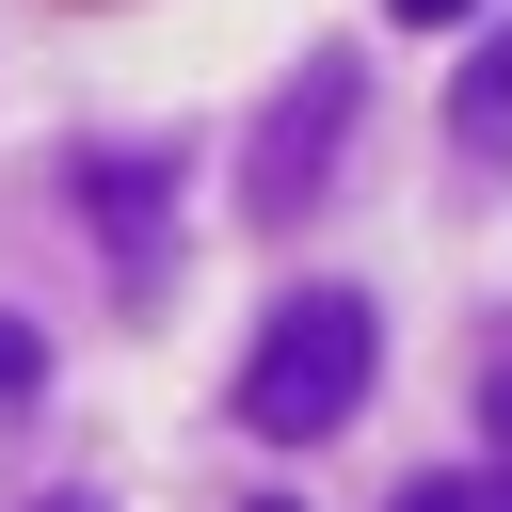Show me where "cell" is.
I'll list each match as a JSON object with an SVG mask.
<instances>
[{"instance_id":"cell-10","label":"cell","mask_w":512,"mask_h":512,"mask_svg":"<svg viewBox=\"0 0 512 512\" xmlns=\"http://www.w3.org/2000/svg\"><path fill=\"white\" fill-rule=\"evenodd\" d=\"M272 512H288V496H272Z\"/></svg>"},{"instance_id":"cell-2","label":"cell","mask_w":512,"mask_h":512,"mask_svg":"<svg viewBox=\"0 0 512 512\" xmlns=\"http://www.w3.org/2000/svg\"><path fill=\"white\" fill-rule=\"evenodd\" d=\"M352 112H368V64H352V48H320V64H304V80H288V96L256 112V160H240V208H256V224H288V208H304V192L336 176Z\"/></svg>"},{"instance_id":"cell-1","label":"cell","mask_w":512,"mask_h":512,"mask_svg":"<svg viewBox=\"0 0 512 512\" xmlns=\"http://www.w3.org/2000/svg\"><path fill=\"white\" fill-rule=\"evenodd\" d=\"M368 368H384L368 288H288V304L256 320V352H240V400H224V416H240L256 448H320V432H352Z\"/></svg>"},{"instance_id":"cell-8","label":"cell","mask_w":512,"mask_h":512,"mask_svg":"<svg viewBox=\"0 0 512 512\" xmlns=\"http://www.w3.org/2000/svg\"><path fill=\"white\" fill-rule=\"evenodd\" d=\"M384 16H400V32H448V16H464V0H384Z\"/></svg>"},{"instance_id":"cell-5","label":"cell","mask_w":512,"mask_h":512,"mask_svg":"<svg viewBox=\"0 0 512 512\" xmlns=\"http://www.w3.org/2000/svg\"><path fill=\"white\" fill-rule=\"evenodd\" d=\"M384 512H512V448H496V464H432V480H400Z\"/></svg>"},{"instance_id":"cell-4","label":"cell","mask_w":512,"mask_h":512,"mask_svg":"<svg viewBox=\"0 0 512 512\" xmlns=\"http://www.w3.org/2000/svg\"><path fill=\"white\" fill-rule=\"evenodd\" d=\"M448 144H464V160H512V16L464 48V80H448Z\"/></svg>"},{"instance_id":"cell-9","label":"cell","mask_w":512,"mask_h":512,"mask_svg":"<svg viewBox=\"0 0 512 512\" xmlns=\"http://www.w3.org/2000/svg\"><path fill=\"white\" fill-rule=\"evenodd\" d=\"M32 512H112V496H32Z\"/></svg>"},{"instance_id":"cell-3","label":"cell","mask_w":512,"mask_h":512,"mask_svg":"<svg viewBox=\"0 0 512 512\" xmlns=\"http://www.w3.org/2000/svg\"><path fill=\"white\" fill-rule=\"evenodd\" d=\"M80 208H96L112 272L144 288V272H160V240H176V160H144V144H96V160H80Z\"/></svg>"},{"instance_id":"cell-7","label":"cell","mask_w":512,"mask_h":512,"mask_svg":"<svg viewBox=\"0 0 512 512\" xmlns=\"http://www.w3.org/2000/svg\"><path fill=\"white\" fill-rule=\"evenodd\" d=\"M480 416H496V448H512V352H496V368H480Z\"/></svg>"},{"instance_id":"cell-6","label":"cell","mask_w":512,"mask_h":512,"mask_svg":"<svg viewBox=\"0 0 512 512\" xmlns=\"http://www.w3.org/2000/svg\"><path fill=\"white\" fill-rule=\"evenodd\" d=\"M32 384H48V336H32V320H0V400H32Z\"/></svg>"}]
</instances>
